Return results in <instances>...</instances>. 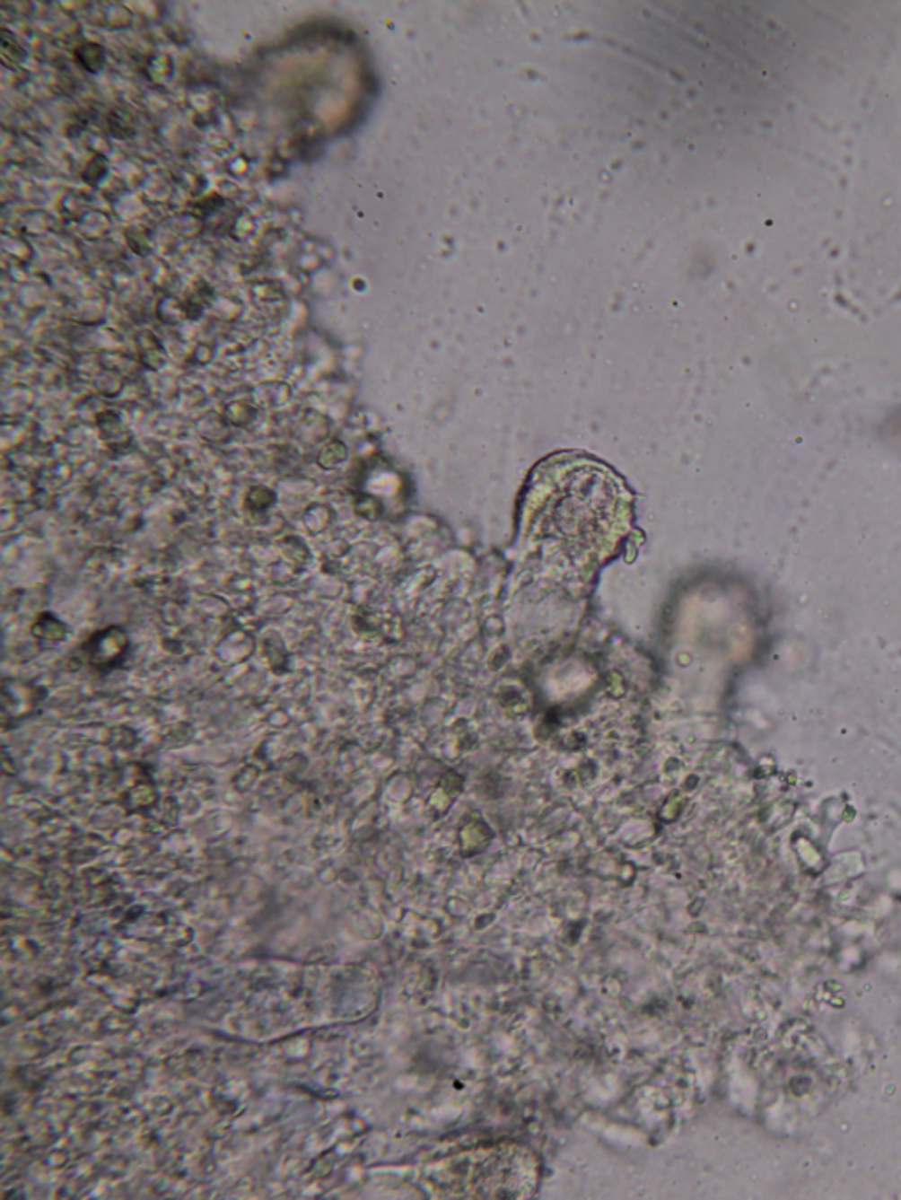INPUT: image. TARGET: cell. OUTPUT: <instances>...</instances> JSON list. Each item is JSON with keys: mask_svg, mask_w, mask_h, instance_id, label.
<instances>
[{"mask_svg": "<svg viewBox=\"0 0 901 1200\" xmlns=\"http://www.w3.org/2000/svg\"><path fill=\"white\" fill-rule=\"evenodd\" d=\"M39 701V694L29 685H20L18 681H13V688L7 683L4 685V712L13 718H22V714L32 712Z\"/></svg>", "mask_w": 901, "mask_h": 1200, "instance_id": "cell-2", "label": "cell"}, {"mask_svg": "<svg viewBox=\"0 0 901 1200\" xmlns=\"http://www.w3.org/2000/svg\"><path fill=\"white\" fill-rule=\"evenodd\" d=\"M127 648L129 637L120 626H109L97 632L83 646L89 664L99 670L118 666L127 655Z\"/></svg>", "mask_w": 901, "mask_h": 1200, "instance_id": "cell-1", "label": "cell"}, {"mask_svg": "<svg viewBox=\"0 0 901 1200\" xmlns=\"http://www.w3.org/2000/svg\"><path fill=\"white\" fill-rule=\"evenodd\" d=\"M36 626H41V632H34V634H36L38 637H41V639L60 641V639H64V635H66V628H64V625L60 622H57V620L41 618Z\"/></svg>", "mask_w": 901, "mask_h": 1200, "instance_id": "cell-3", "label": "cell"}]
</instances>
